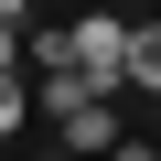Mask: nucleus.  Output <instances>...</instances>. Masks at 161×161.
<instances>
[{
	"label": "nucleus",
	"instance_id": "0eeeda50",
	"mask_svg": "<svg viewBox=\"0 0 161 161\" xmlns=\"http://www.w3.org/2000/svg\"><path fill=\"white\" fill-rule=\"evenodd\" d=\"M0 22H11V32H22V22H43V11H32V0H0Z\"/></svg>",
	"mask_w": 161,
	"mask_h": 161
},
{
	"label": "nucleus",
	"instance_id": "423d86ee",
	"mask_svg": "<svg viewBox=\"0 0 161 161\" xmlns=\"http://www.w3.org/2000/svg\"><path fill=\"white\" fill-rule=\"evenodd\" d=\"M0 75H22V32H11V22H0Z\"/></svg>",
	"mask_w": 161,
	"mask_h": 161
},
{
	"label": "nucleus",
	"instance_id": "39448f33",
	"mask_svg": "<svg viewBox=\"0 0 161 161\" xmlns=\"http://www.w3.org/2000/svg\"><path fill=\"white\" fill-rule=\"evenodd\" d=\"M108 161H161V140H150V129H129V140H118Z\"/></svg>",
	"mask_w": 161,
	"mask_h": 161
},
{
	"label": "nucleus",
	"instance_id": "7ed1b4c3",
	"mask_svg": "<svg viewBox=\"0 0 161 161\" xmlns=\"http://www.w3.org/2000/svg\"><path fill=\"white\" fill-rule=\"evenodd\" d=\"M118 97H150V108H161V11L129 22V86H118Z\"/></svg>",
	"mask_w": 161,
	"mask_h": 161
},
{
	"label": "nucleus",
	"instance_id": "20e7f679",
	"mask_svg": "<svg viewBox=\"0 0 161 161\" xmlns=\"http://www.w3.org/2000/svg\"><path fill=\"white\" fill-rule=\"evenodd\" d=\"M32 129V75H0V150H22Z\"/></svg>",
	"mask_w": 161,
	"mask_h": 161
},
{
	"label": "nucleus",
	"instance_id": "f03ea898",
	"mask_svg": "<svg viewBox=\"0 0 161 161\" xmlns=\"http://www.w3.org/2000/svg\"><path fill=\"white\" fill-rule=\"evenodd\" d=\"M54 140H64V161H108V150L129 140V118H118V108H75Z\"/></svg>",
	"mask_w": 161,
	"mask_h": 161
},
{
	"label": "nucleus",
	"instance_id": "f257e3e1",
	"mask_svg": "<svg viewBox=\"0 0 161 161\" xmlns=\"http://www.w3.org/2000/svg\"><path fill=\"white\" fill-rule=\"evenodd\" d=\"M64 64L86 75L97 97H118V86H129V11H118V0H86V11L64 22Z\"/></svg>",
	"mask_w": 161,
	"mask_h": 161
}]
</instances>
